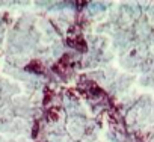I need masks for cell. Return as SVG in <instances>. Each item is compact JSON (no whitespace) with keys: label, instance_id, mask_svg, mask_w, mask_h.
Masks as SVG:
<instances>
[{"label":"cell","instance_id":"2","mask_svg":"<svg viewBox=\"0 0 154 142\" xmlns=\"http://www.w3.org/2000/svg\"><path fill=\"white\" fill-rule=\"evenodd\" d=\"M57 118H59V109H57L56 106L50 107V109L47 110V119L53 122V121H57Z\"/></svg>","mask_w":154,"mask_h":142},{"label":"cell","instance_id":"3","mask_svg":"<svg viewBox=\"0 0 154 142\" xmlns=\"http://www.w3.org/2000/svg\"><path fill=\"white\" fill-rule=\"evenodd\" d=\"M74 47H77V48H79L80 51H86V50H88L86 41H85L82 36H79V38H77V42H75V45H74Z\"/></svg>","mask_w":154,"mask_h":142},{"label":"cell","instance_id":"1","mask_svg":"<svg viewBox=\"0 0 154 142\" xmlns=\"http://www.w3.org/2000/svg\"><path fill=\"white\" fill-rule=\"evenodd\" d=\"M26 69H27V71H33V73H38V74H39V73H42L44 68H42V63H41L39 60H32V62L26 66Z\"/></svg>","mask_w":154,"mask_h":142},{"label":"cell","instance_id":"5","mask_svg":"<svg viewBox=\"0 0 154 142\" xmlns=\"http://www.w3.org/2000/svg\"><path fill=\"white\" fill-rule=\"evenodd\" d=\"M38 130H39V122L36 121L35 122V125H33V128H32V136L35 137V136H38Z\"/></svg>","mask_w":154,"mask_h":142},{"label":"cell","instance_id":"4","mask_svg":"<svg viewBox=\"0 0 154 142\" xmlns=\"http://www.w3.org/2000/svg\"><path fill=\"white\" fill-rule=\"evenodd\" d=\"M51 97H53V91H51V89H47V91H45V94H44V103H45V104H48V103H50V100H51Z\"/></svg>","mask_w":154,"mask_h":142}]
</instances>
